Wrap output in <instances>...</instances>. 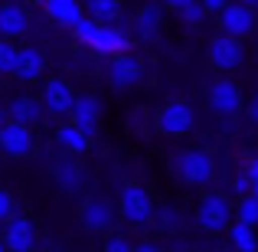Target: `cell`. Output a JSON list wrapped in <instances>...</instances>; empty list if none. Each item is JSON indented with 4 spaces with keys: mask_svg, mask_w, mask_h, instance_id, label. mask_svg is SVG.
Instances as JSON below:
<instances>
[{
    "mask_svg": "<svg viewBox=\"0 0 258 252\" xmlns=\"http://www.w3.org/2000/svg\"><path fill=\"white\" fill-rule=\"evenodd\" d=\"M72 33H76V39L88 49L101 53V56H114V53H127V46H131V39L124 36L121 30H114L111 23H101V20L95 17H82L76 26H72Z\"/></svg>",
    "mask_w": 258,
    "mask_h": 252,
    "instance_id": "obj_1",
    "label": "cell"
},
{
    "mask_svg": "<svg viewBox=\"0 0 258 252\" xmlns=\"http://www.w3.org/2000/svg\"><path fill=\"white\" fill-rule=\"evenodd\" d=\"M157 213V203H154L151 190L144 183H127L118 196V216L127 226H147Z\"/></svg>",
    "mask_w": 258,
    "mask_h": 252,
    "instance_id": "obj_2",
    "label": "cell"
},
{
    "mask_svg": "<svg viewBox=\"0 0 258 252\" xmlns=\"http://www.w3.org/2000/svg\"><path fill=\"white\" fill-rule=\"evenodd\" d=\"M206 53H209V63L219 72H232L245 63V43H242V36H232V33H222V30H219V36L209 39Z\"/></svg>",
    "mask_w": 258,
    "mask_h": 252,
    "instance_id": "obj_3",
    "label": "cell"
},
{
    "mask_svg": "<svg viewBox=\"0 0 258 252\" xmlns=\"http://www.w3.org/2000/svg\"><path fill=\"white\" fill-rule=\"evenodd\" d=\"M173 170H176V177H180L183 183L203 187V183L213 180L216 164H213V158H209L206 151H183V154L173 158Z\"/></svg>",
    "mask_w": 258,
    "mask_h": 252,
    "instance_id": "obj_4",
    "label": "cell"
},
{
    "mask_svg": "<svg viewBox=\"0 0 258 252\" xmlns=\"http://www.w3.org/2000/svg\"><path fill=\"white\" fill-rule=\"evenodd\" d=\"M232 203L226 200L222 193H206L200 200V207H196V223H200V229H206V233H222V229H229V223H232Z\"/></svg>",
    "mask_w": 258,
    "mask_h": 252,
    "instance_id": "obj_5",
    "label": "cell"
},
{
    "mask_svg": "<svg viewBox=\"0 0 258 252\" xmlns=\"http://www.w3.org/2000/svg\"><path fill=\"white\" fill-rule=\"evenodd\" d=\"M193 121H196V115H193V108H189V102H180V98L167 102L164 112L157 115V128L164 134H170V138H183V134H189V131H193Z\"/></svg>",
    "mask_w": 258,
    "mask_h": 252,
    "instance_id": "obj_6",
    "label": "cell"
},
{
    "mask_svg": "<svg viewBox=\"0 0 258 252\" xmlns=\"http://www.w3.org/2000/svg\"><path fill=\"white\" fill-rule=\"evenodd\" d=\"M33 147H36V141H33L30 125L10 118L4 128H0V151H4L7 158H30Z\"/></svg>",
    "mask_w": 258,
    "mask_h": 252,
    "instance_id": "obj_7",
    "label": "cell"
},
{
    "mask_svg": "<svg viewBox=\"0 0 258 252\" xmlns=\"http://www.w3.org/2000/svg\"><path fill=\"white\" fill-rule=\"evenodd\" d=\"M216 23H219L222 33H232V36H242L245 39L248 33H255V7L242 4V0H232L222 13H216Z\"/></svg>",
    "mask_w": 258,
    "mask_h": 252,
    "instance_id": "obj_8",
    "label": "cell"
},
{
    "mask_svg": "<svg viewBox=\"0 0 258 252\" xmlns=\"http://www.w3.org/2000/svg\"><path fill=\"white\" fill-rule=\"evenodd\" d=\"M108 82L114 88H134L144 82V66L141 59H134L131 53H114L108 63Z\"/></svg>",
    "mask_w": 258,
    "mask_h": 252,
    "instance_id": "obj_9",
    "label": "cell"
},
{
    "mask_svg": "<svg viewBox=\"0 0 258 252\" xmlns=\"http://www.w3.org/2000/svg\"><path fill=\"white\" fill-rule=\"evenodd\" d=\"M76 98H79V95L72 92L69 82H62V79H46V82H43V105H46V112H49L52 118L72 115Z\"/></svg>",
    "mask_w": 258,
    "mask_h": 252,
    "instance_id": "obj_10",
    "label": "cell"
},
{
    "mask_svg": "<svg viewBox=\"0 0 258 252\" xmlns=\"http://www.w3.org/2000/svg\"><path fill=\"white\" fill-rule=\"evenodd\" d=\"M242 85L232 82V79H216L213 85H209V108L219 115H235L242 108Z\"/></svg>",
    "mask_w": 258,
    "mask_h": 252,
    "instance_id": "obj_11",
    "label": "cell"
},
{
    "mask_svg": "<svg viewBox=\"0 0 258 252\" xmlns=\"http://www.w3.org/2000/svg\"><path fill=\"white\" fill-rule=\"evenodd\" d=\"M114 216H118V210L108 200H101V196H92L82 207V223L92 233H108V229L114 226Z\"/></svg>",
    "mask_w": 258,
    "mask_h": 252,
    "instance_id": "obj_12",
    "label": "cell"
},
{
    "mask_svg": "<svg viewBox=\"0 0 258 252\" xmlns=\"http://www.w3.org/2000/svg\"><path fill=\"white\" fill-rule=\"evenodd\" d=\"M4 236H7V249H13V252H26V249H33V242H36L33 223L26 220V216H10Z\"/></svg>",
    "mask_w": 258,
    "mask_h": 252,
    "instance_id": "obj_13",
    "label": "cell"
},
{
    "mask_svg": "<svg viewBox=\"0 0 258 252\" xmlns=\"http://www.w3.org/2000/svg\"><path fill=\"white\" fill-rule=\"evenodd\" d=\"M43 72H46L43 53H39L36 46H23V49H20V59H17V72H13V76H17L20 82H39Z\"/></svg>",
    "mask_w": 258,
    "mask_h": 252,
    "instance_id": "obj_14",
    "label": "cell"
},
{
    "mask_svg": "<svg viewBox=\"0 0 258 252\" xmlns=\"http://www.w3.org/2000/svg\"><path fill=\"white\" fill-rule=\"evenodd\" d=\"M98 118H101V102H98V95H79V98H76V108H72V121H76V125H82V131L95 138Z\"/></svg>",
    "mask_w": 258,
    "mask_h": 252,
    "instance_id": "obj_15",
    "label": "cell"
},
{
    "mask_svg": "<svg viewBox=\"0 0 258 252\" xmlns=\"http://www.w3.org/2000/svg\"><path fill=\"white\" fill-rule=\"evenodd\" d=\"M7 115H10L13 121H23V125H36L43 115H49L46 112V105H43V95L39 98H30V95H17V98L7 105Z\"/></svg>",
    "mask_w": 258,
    "mask_h": 252,
    "instance_id": "obj_16",
    "label": "cell"
},
{
    "mask_svg": "<svg viewBox=\"0 0 258 252\" xmlns=\"http://www.w3.org/2000/svg\"><path fill=\"white\" fill-rule=\"evenodd\" d=\"M30 26V17L20 4H0V36L7 39H20Z\"/></svg>",
    "mask_w": 258,
    "mask_h": 252,
    "instance_id": "obj_17",
    "label": "cell"
},
{
    "mask_svg": "<svg viewBox=\"0 0 258 252\" xmlns=\"http://www.w3.org/2000/svg\"><path fill=\"white\" fill-rule=\"evenodd\" d=\"M43 10H46V17H49L52 23L69 26V30L82 20V7H79V0H46Z\"/></svg>",
    "mask_w": 258,
    "mask_h": 252,
    "instance_id": "obj_18",
    "label": "cell"
},
{
    "mask_svg": "<svg viewBox=\"0 0 258 252\" xmlns=\"http://www.w3.org/2000/svg\"><path fill=\"white\" fill-rule=\"evenodd\" d=\"M160 23H164V7L160 4H144L134 17V30H138L141 39H154L160 33Z\"/></svg>",
    "mask_w": 258,
    "mask_h": 252,
    "instance_id": "obj_19",
    "label": "cell"
},
{
    "mask_svg": "<svg viewBox=\"0 0 258 252\" xmlns=\"http://www.w3.org/2000/svg\"><path fill=\"white\" fill-rule=\"evenodd\" d=\"M56 141L62 144V151H69V154H85L88 147H92V134H85L82 131V125H59V131H56Z\"/></svg>",
    "mask_w": 258,
    "mask_h": 252,
    "instance_id": "obj_20",
    "label": "cell"
},
{
    "mask_svg": "<svg viewBox=\"0 0 258 252\" xmlns=\"http://www.w3.org/2000/svg\"><path fill=\"white\" fill-rule=\"evenodd\" d=\"M229 246L239 249V252H255L258 249V236H255V226H252V223L235 220L232 226H229Z\"/></svg>",
    "mask_w": 258,
    "mask_h": 252,
    "instance_id": "obj_21",
    "label": "cell"
},
{
    "mask_svg": "<svg viewBox=\"0 0 258 252\" xmlns=\"http://www.w3.org/2000/svg\"><path fill=\"white\" fill-rule=\"evenodd\" d=\"M56 183L66 190V193H76V190H82V183H85L82 167H79L76 161H62V164H56Z\"/></svg>",
    "mask_w": 258,
    "mask_h": 252,
    "instance_id": "obj_22",
    "label": "cell"
},
{
    "mask_svg": "<svg viewBox=\"0 0 258 252\" xmlns=\"http://www.w3.org/2000/svg\"><path fill=\"white\" fill-rule=\"evenodd\" d=\"M176 17H180L183 30H196V26H203V23H206L209 10H206V4H203V0H193V4L180 7V10H176Z\"/></svg>",
    "mask_w": 258,
    "mask_h": 252,
    "instance_id": "obj_23",
    "label": "cell"
},
{
    "mask_svg": "<svg viewBox=\"0 0 258 252\" xmlns=\"http://www.w3.org/2000/svg\"><path fill=\"white\" fill-rule=\"evenodd\" d=\"M85 10H88V17L101 20V23H111V20H118V13H121V0H88Z\"/></svg>",
    "mask_w": 258,
    "mask_h": 252,
    "instance_id": "obj_24",
    "label": "cell"
},
{
    "mask_svg": "<svg viewBox=\"0 0 258 252\" xmlns=\"http://www.w3.org/2000/svg\"><path fill=\"white\" fill-rule=\"evenodd\" d=\"M235 220L258 226V193H245V196H239V203H235Z\"/></svg>",
    "mask_w": 258,
    "mask_h": 252,
    "instance_id": "obj_25",
    "label": "cell"
},
{
    "mask_svg": "<svg viewBox=\"0 0 258 252\" xmlns=\"http://www.w3.org/2000/svg\"><path fill=\"white\" fill-rule=\"evenodd\" d=\"M17 59H20V49L13 46V39L0 36V72H17Z\"/></svg>",
    "mask_w": 258,
    "mask_h": 252,
    "instance_id": "obj_26",
    "label": "cell"
},
{
    "mask_svg": "<svg viewBox=\"0 0 258 252\" xmlns=\"http://www.w3.org/2000/svg\"><path fill=\"white\" fill-rule=\"evenodd\" d=\"M252 187H255V180H252V174H248V170H245V174H239V177H235V180H232V190H235V193H239V196L252 193Z\"/></svg>",
    "mask_w": 258,
    "mask_h": 252,
    "instance_id": "obj_27",
    "label": "cell"
},
{
    "mask_svg": "<svg viewBox=\"0 0 258 252\" xmlns=\"http://www.w3.org/2000/svg\"><path fill=\"white\" fill-rule=\"evenodd\" d=\"M105 249H108V252H131V249H134V242H131V239H124V236H111V239L105 242Z\"/></svg>",
    "mask_w": 258,
    "mask_h": 252,
    "instance_id": "obj_28",
    "label": "cell"
},
{
    "mask_svg": "<svg viewBox=\"0 0 258 252\" xmlns=\"http://www.w3.org/2000/svg\"><path fill=\"white\" fill-rule=\"evenodd\" d=\"M13 216V196L7 190H0V223H7Z\"/></svg>",
    "mask_w": 258,
    "mask_h": 252,
    "instance_id": "obj_29",
    "label": "cell"
},
{
    "mask_svg": "<svg viewBox=\"0 0 258 252\" xmlns=\"http://www.w3.org/2000/svg\"><path fill=\"white\" fill-rule=\"evenodd\" d=\"M203 4H206V10H209V13H222L229 4H232V0H203Z\"/></svg>",
    "mask_w": 258,
    "mask_h": 252,
    "instance_id": "obj_30",
    "label": "cell"
},
{
    "mask_svg": "<svg viewBox=\"0 0 258 252\" xmlns=\"http://www.w3.org/2000/svg\"><path fill=\"white\" fill-rule=\"evenodd\" d=\"M248 121H252V125L258 128V95H255L252 102H248Z\"/></svg>",
    "mask_w": 258,
    "mask_h": 252,
    "instance_id": "obj_31",
    "label": "cell"
},
{
    "mask_svg": "<svg viewBox=\"0 0 258 252\" xmlns=\"http://www.w3.org/2000/svg\"><path fill=\"white\" fill-rule=\"evenodd\" d=\"M164 7H170V10H180V7H186V4H193V0H160Z\"/></svg>",
    "mask_w": 258,
    "mask_h": 252,
    "instance_id": "obj_32",
    "label": "cell"
},
{
    "mask_svg": "<svg viewBox=\"0 0 258 252\" xmlns=\"http://www.w3.org/2000/svg\"><path fill=\"white\" fill-rule=\"evenodd\" d=\"M248 174H252V180H258V158L252 161V164H248Z\"/></svg>",
    "mask_w": 258,
    "mask_h": 252,
    "instance_id": "obj_33",
    "label": "cell"
},
{
    "mask_svg": "<svg viewBox=\"0 0 258 252\" xmlns=\"http://www.w3.org/2000/svg\"><path fill=\"white\" fill-rule=\"evenodd\" d=\"M7 249V236H0V252H4Z\"/></svg>",
    "mask_w": 258,
    "mask_h": 252,
    "instance_id": "obj_34",
    "label": "cell"
},
{
    "mask_svg": "<svg viewBox=\"0 0 258 252\" xmlns=\"http://www.w3.org/2000/svg\"><path fill=\"white\" fill-rule=\"evenodd\" d=\"M242 4H248V7H258V0H242Z\"/></svg>",
    "mask_w": 258,
    "mask_h": 252,
    "instance_id": "obj_35",
    "label": "cell"
},
{
    "mask_svg": "<svg viewBox=\"0 0 258 252\" xmlns=\"http://www.w3.org/2000/svg\"><path fill=\"white\" fill-rule=\"evenodd\" d=\"M26 4H39V7H43V4H46V0H26Z\"/></svg>",
    "mask_w": 258,
    "mask_h": 252,
    "instance_id": "obj_36",
    "label": "cell"
},
{
    "mask_svg": "<svg viewBox=\"0 0 258 252\" xmlns=\"http://www.w3.org/2000/svg\"><path fill=\"white\" fill-rule=\"evenodd\" d=\"M252 193H258V180H255V187H252Z\"/></svg>",
    "mask_w": 258,
    "mask_h": 252,
    "instance_id": "obj_37",
    "label": "cell"
},
{
    "mask_svg": "<svg viewBox=\"0 0 258 252\" xmlns=\"http://www.w3.org/2000/svg\"><path fill=\"white\" fill-rule=\"evenodd\" d=\"M0 128H4V112H0Z\"/></svg>",
    "mask_w": 258,
    "mask_h": 252,
    "instance_id": "obj_38",
    "label": "cell"
}]
</instances>
